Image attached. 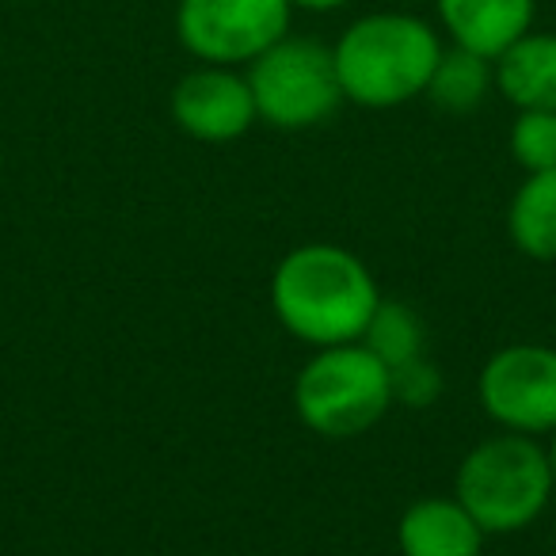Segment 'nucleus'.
Segmentation results:
<instances>
[{
	"instance_id": "1",
	"label": "nucleus",
	"mask_w": 556,
	"mask_h": 556,
	"mask_svg": "<svg viewBox=\"0 0 556 556\" xmlns=\"http://www.w3.org/2000/svg\"><path fill=\"white\" fill-rule=\"evenodd\" d=\"M381 305L378 278L340 244H302L278 260L270 309L278 325L309 348L358 343Z\"/></svg>"
},
{
	"instance_id": "2",
	"label": "nucleus",
	"mask_w": 556,
	"mask_h": 556,
	"mask_svg": "<svg viewBox=\"0 0 556 556\" xmlns=\"http://www.w3.org/2000/svg\"><path fill=\"white\" fill-rule=\"evenodd\" d=\"M442 39L412 12H370L355 20L332 47L343 100L370 111H389L427 92Z\"/></svg>"
},
{
	"instance_id": "3",
	"label": "nucleus",
	"mask_w": 556,
	"mask_h": 556,
	"mask_svg": "<svg viewBox=\"0 0 556 556\" xmlns=\"http://www.w3.org/2000/svg\"><path fill=\"white\" fill-rule=\"evenodd\" d=\"M454 495L492 538L526 530L545 515L556 495L548 450L515 431L484 439L465 454Z\"/></svg>"
},
{
	"instance_id": "4",
	"label": "nucleus",
	"mask_w": 556,
	"mask_h": 556,
	"mask_svg": "<svg viewBox=\"0 0 556 556\" xmlns=\"http://www.w3.org/2000/svg\"><path fill=\"white\" fill-rule=\"evenodd\" d=\"M393 408L389 366L363 343L320 348L298 370L294 412L320 439H355Z\"/></svg>"
},
{
	"instance_id": "5",
	"label": "nucleus",
	"mask_w": 556,
	"mask_h": 556,
	"mask_svg": "<svg viewBox=\"0 0 556 556\" xmlns=\"http://www.w3.org/2000/svg\"><path fill=\"white\" fill-rule=\"evenodd\" d=\"M255 115L278 130H309L332 118L343 103L332 47L317 39H278L248 65Z\"/></svg>"
},
{
	"instance_id": "6",
	"label": "nucleus",
	"mask_w": 556,
	"mask_h": 556,
	"mask_svg": "<svg viewBox=\"0 0 556 556\" xmlns=\"http://www.w3.org/2000/svg\"><path fill=\"white\" fill-rule=\"evenodd\" d=\"M290 0H179L176 39L202 65H252L290 35Z\"/></svg>"
},
{
	"instance_id": "7",
	"label": "nucleus",
	"mask_w": 556,
	"mask_h": 556,
	"mask_svg": "<svg viewBox=\"0 0 556 556\" xmlns=\"http://www.w3.org/2000/svg\"><path fill=\"white\" fill-rule=\"evenodd\" d=\"M488 419L515 434L556 431V351L545 343H510L495 351L477 378Z\"/></svg>"
},
{
	"instance_id": "8",
	"label": "nucleus",
	"mask_w": 556,
	"mask_h": 556,
	"mask_svg": "<svg viewBox=\"0 0 556 556\" xmlns=\"http://www.w3.org/2000/svg\"><path fill=\"white\" fill-rule=\"evenodd\" d=\"M172 118L194 141L225 146L255 126V100L248 77L229 65H199L172 88Z\"/></svg>"
},
{
	"instance_id": "9",
	"label": "nucleus",
	"mask_w": 556,
	"mask_h": 556,
	"mask_svg": "<svg viewBox=\"0 0 556 556\" xmlns=\"http://www.w3.org/2000/svg\"><path fill=\"white\" fill-rule=\"evenodd\" d=\"M488 533L457 495H427L401 515L396 545L404 556H480Z\"/></svg>"
},
{
	"instance_id": "10",
	"label": "nucleus",
	"mask_w": 556,
	"mask_h": 556,
	"mask_svg": "<svg viewBox=\"0 0 556 556\" xmlns=\"http://www.w3.org/2000/svg\"><path fill=\"white\" fill-rule=\"evenodd\" d=\"M538 0H439V20L454 47L500 58L533 27Z\"/></svg>"
},
{
	"instance_id": "11",
	"label": "nucleus",
	"mask_w": 556,
	"mask_h": 556,
	"mask_svg": "<svg viewBox=\"0 0 556 556\" xmlns=\"http://www.w3.org/2000/svg\"><path fill=\"white\" fill-rule=\"evenodd\" d=\"M495 88L515 111H556V35L526 31L495 58Z\"/></svg>"
},
{
	"instance_id": "12",
	"label": "nucleus",
	"mask_w": 556,
	"mask_h": 556,
	"mask_svg": "<svg viewBox=\"0 0 556 556\" xmlns=\"http://www.w3.org/2000/svg\"><path fill=\"white\" fill-rule=\"evenodd\" d=\"M507 232L522 255L556 263V168L522 179L507 206Z\"/></svg>"
},
{
	"instance_id": "13",
	"label": "nucleus",
	"mask_w": 556,
	"mask_h": 556,
	"mask_svg": "<svg viewBox=\"0 0 556 556\" xmlns=\"http://www.w3.org/2000/svg\"><path fill=\"white\" fill-rule=\"evenodd\" d=\"M492 88H495L492 58H480L465 47H450L442 50L424 96L439 111H446V115H472L488 100Z\"/></svg>"
},
{
	"instance_id": "14",
	"label": "nucleus",
	"mask_w": 556,
	"mask_h": 556,
	"mask_svg": "<svg viewBox=\"0 0 556 556\" xmlns=\"http://www.w3.org/2000/svg\"><path fill=\"white\" fill-rule=\"evenodd\" d=\"M363 348H370L374 355L381 358V363L393 370V366H404L412 363V358L424 355L427 348V328L424 320H419V313L412 309V305L404 302H386L381 298L378 313L370 317V325H366L363 332Z\"/></svg>"
},
{
	"instance_id": "15",
	"label": "nucleus",
	"mask_w": 556,
	"mask_h": 556,
	"mask_svg": "<svg viewBox=\"0 0 556 556\" xmlns=\"http://www.w3.org/2000/svg\"><path fill=\"white\" fill-rule=\"evenodd\" d=\"M510 156L518 168L530 172H553L556 168V111H518L510 123Z\"/></svg>"
},
{
	"instance_id": "16",
	"label": "nucleus",
	"mask_w": 556,
	"mask_h": 556,
	"mask_svg": "<svg viewBox=\"0 0 556 556\" xmlns=\"http://www.w3.org/2000/svg\"><path fill=\"white\" fill-rule=\"evenodd\" d=\"M389 381H393V404H404V408H431L442 396V370L427 355L393 366Z\"/></svg>"
},
{
	"instance_id": "17",
	"label": "nucleus",
	"mask_w": 556,
	"mask_h": 556,
	"mask_svg": "<svg viewBox=\"0 0 556 556\" xmlns=\"http://www.w3.org/2000/svg\"><path fill=\"white\" fill-rule=\"evenodd\" d=\"M290 4L305 12H336V9H343V4H351V0H290Z\"/></svg>"
},
{
	"instance_id": "18",
	"label": "nucleus",
	"mask_w": 556,
	"mask_h": 556,
	"mask_svg": "<svg viewBox=\"0 0 556 556\" xmlns=\"http://www.w3.org/2000/svg\"><path fill=\"white\" fill-rule=\"evenodd\" d=\"M548 465H553V484H556V431H553V446H548Z\"/></svg>"
},
{
	"instance_id": "19",
	"label": "nucleus",
	"mask_w": 556,
	"mask_h": 556,
	"mask_svg": "<svg viewBox=\"0 0 556 556\" xmlns=\"http://www.w3.org/2000/svg\"><path fill=\"white\" fill-rule=\"evenodd\" d=\"M0 176H4V153H0Z\"/></svg>"
}]
</instances>
